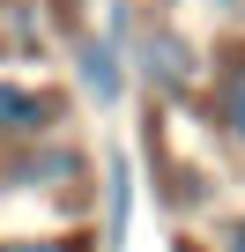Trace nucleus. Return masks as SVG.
Listing matches in <instances>:
<instances>
[{
	"label": "nucleus",
	"mask_w": 245,
	"mask_h": 252,
	"mask_svg": "<svg viewBox=\"0 0 245 252\" xmlns=\"http://www.w3.org/2000/svg\"><path fill=\"white\" fill-rule=\"evenodd\" d=\"M127 67L164 96V104H178V96H193L201 82H208V52L178 30V23H149L141 37H134V52H127Z\"/></svg>",
	"instance_id": "nucleus-1"
},
{
	"label": "nucleus",
	"mask_w": 245,
	"mask_h": 252,
	"mask_svg": "<svg viewBox=\"0 0 245 252\" xmlns=\"http://www.w3.org/2000/svg\"><path fill=\"white\" fill-rule=\"evenodd\" d=\"M74 82H82V96L104 104V111L127 96V45H119V30H97V37L74 45Z\"/></svg>",
	"instance_id": "nucleus-2"
},
{
	"label": "nucleus",
	"mask_w": 245,
	"mask_h": 252,
	"mask_svg": "<svg viewBox=\"0 0 245 252\" xmlns=\"http://www.w3.org/2000/svg\"><path fill=\"white\" fill-rule=\"evenodd\" d=\"M208 119L230 149H245V45H223L208 60Z\"/></svg>",
	"instance_id": "nucleus-3"
},
{
	"label": "nucleus",
	"mask_w": 245,
	"mask_h": 252,
	"mask_svg": "<svg viewBox=\"0 0 245 252\" xmlns=\"http://www.w3.org/2000/svg\"><path fill=\"white\" fill-rule=\"evenodd\" d=\"M52 126H60V96L23 89V82H0V134L8 141H45Z\"/></svg>",
	"instance_id": "nucleus-4"
},
{
	"label": "nucleus",
	"mask_w": 245,
	"mask_h": 252,
	"mask_svg": "<svg viewBox=\"0 0 245 252\" xmlns=\"http://www.w3.org/2000/svg\"><path fill=\"white\" fill-rule=\"evenodd\" d=\"M127 215H134V163H104V252H127Z\"/></svg>",
	"instance_id": "nucleus-5"
},
{
	"label": "nucleus",
	"mask_w": 245,
	"mask_h": 252,
	"mask_svg": "<svg viewBox=\"0 0 245 252\" xmlns=\"http://www.w3.org/2000/svg\"><path fill=\"white\" fill-rule=\"evenodd\" d=\"M0 252H89L82 237H8Z\"/></svg>",
	"instance_id": "nucleus-6"
},
{
	"label": "nucleus",
	"mask_w": 245,
	"mask_h": 252,
	"mask_svg": "<svg viewBox=\"0 0 245 252\" xmlns=\"http://www.w3.org/2000/svg\"><path fill=\"white\" fill-rule=\"evenodd\" d=\"M208 252H245V222H230V230H215V245Z\"/></svg>",
	"instance_id": "nucleus-7"
}]
</instances>
